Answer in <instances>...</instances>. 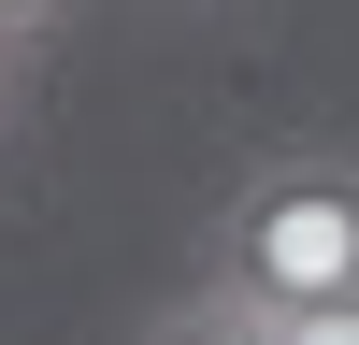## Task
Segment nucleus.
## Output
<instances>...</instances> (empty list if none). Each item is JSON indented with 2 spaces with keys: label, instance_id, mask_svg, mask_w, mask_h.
<instances>
[{
  "label": "nucleus",
  "instance_id": "obj_1",
  "mask_svg": "<svg viewBox=\"0 0 359 345\" xmlns=\"http://www.w3.org/2000/svg\"><path fill=\"white\" fill-rule=\"evenodd\" d=\"M201 288H230V302H259V316L359 302V158L345 144H273V158L201 216Z\"/></svg>",
  "mask_w": 359,
  "mask_h": 345
},
{
  "label": "nucleus",
  "instance_id": "obj_4",
  "mask_svg": "<svg viewBox=\"0 0 359 345\" xmlns=\"http://www.w3.org/2000/svg\"><path fill=\"white\" fill-rule=\"evenodd\" d=\"M57 15H72V0H0V43H43Z\"/></svg>",
  "mask_w": 359,
  "mask_h": 345
},
{
  "label": "nucleus",
  "instance_id": "obj_3",
  "mask_svg": "<svg viewBox=\"0 0 359 345\" xmlns=\"http://www.w3.org/2000/svg\"><path fill=\"white\" fill-rule=\"evenodd\" d=\"M287 345H359V302H302V316H273Z\"/></svg>",
  "mask_w": 359,
  "mask_h": 345
},
{
  "label": "nucleus",
  "instance_id": "obj_2",
  "mask_svg": "<svg viewBox=\"0 0 359 345\" xmlns=\"http://www.w3.org/2000/svg\"><path fill=\"white\" fill-rule=\"evenodd\" d=\"M130 345H287V331H273L259 302H230V288H172V302L144 316Z\"/></svg>",
  "mask_w": 359,
  "mask_h": 345
},
{
  "label": "nucleus",
  "instance_id": "obj_5",
  "mask_svg": "<svg viewBox=\"0 0 359 345\" xmlns=\"http://www.w3.org/2000/svg\"><path fill=\"white\" fill-rule=\"evenodd\" d=\"M15 101H29V43H0V144H15Z\"/></svg>",
  "mask_w": 359,
  "mask_h": 345
}]
</instances>
